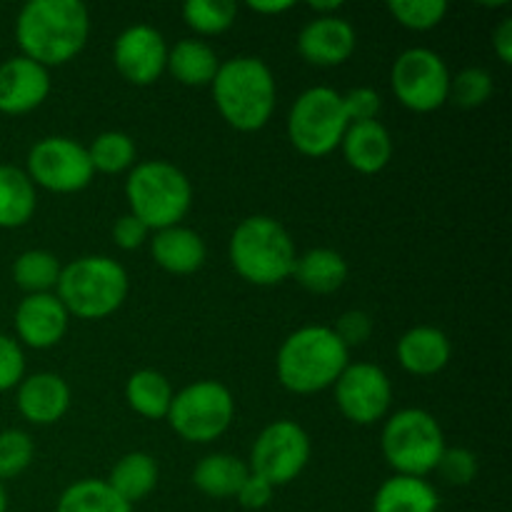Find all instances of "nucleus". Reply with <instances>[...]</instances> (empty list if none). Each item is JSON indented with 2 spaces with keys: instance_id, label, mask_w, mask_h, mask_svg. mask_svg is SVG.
Wrapping results in <instances>:
<instances>
[{
  "instance_id": "6ab92c4d",
  "label": "nucleus",
  "mask_w": 512,
  "mask_h": 512,
  "mask_svg": "<svg viewBox=\"0 0 512 512\" xmlns=\"http://www.w3.org/2000/svg\"><path fill=\"white\" fill-rule=\"evenodd\" d=\"M395 353L405 373L430 378L448 368L453 360V343L445 330L433 328V325H415L400 335Z\"/></svg>"
},
{
  "instance_id": "79ce46f5",
  "label": "nucleus",
  "mask_w": 512,
  "mask_h": 512,
  "mask_svg": "<svg viewBox=\"0 0 512 512\" xmlns=\"http://www.w3.org/2000/svg\"><path fill=\"white\" fill-rule=\"evenodd\" d=\"M493 50L500 63H512V18H503L493 30Z\"/></svg>"
},
{
  "instance_id": "c85d7f7f",
  "label": "nucleus",
  "mask_w": 512,
  "mask_h": 512,
  "mask_svg": "<svg viewBox=\"0 0 512 512\" xmlns=\"http://www.w3.org/2000/svg\"><path fill=\"white\" fill-rule=\"evenodd\" d=\"M55 512H133L105 480L83 478L60 493Z\"/></svg>"
},
{
  "instance_id": "c03bdc74",
  "label": "nucleus",
  "mask_w": 512,
  "mask_h": 512,
  "mask_svg": "<svg viewBox=\"0 0 512 512\" xmlns=\"http://www.w3.org/2000/svg\"><path fill=\"white\" fill-rule=\"evenodd\" d=\"M308 8L315 13L313 18H318V15H338L343 3H308Z\"/></svg>"
},
{
  "instance_id": "aec40b11",
  "label": "nucleus",
  "mask_w": 512,
  "mask_h": 512,
  "mask_svg": "<svg viewBox=\"0 0 512 512\" xmlns=\"http://www.w3.org/2000/svg\"><path fill=\"white\" fill-rule=\"evenodd\" d=\"M343 158L355 173L360 175H378L393 160V135L380 120H368V123H350L343 135Z\"/></svg>"
},
{
  "instance_id": "7c9ffc66",
  "label": "nucleus",
  "mask_w": 512,
  "mask_h": 512,
  "mask_svg": "<svg viewBox=\"0 0 512 512\" xmlns=\"http://www.w3.org/2000/svg\"><path fill=\"white\" fill-rule=\"evenodd\" d=\"M85 148H88L93 170L103 175L130 173L135 158H138L135 140L128 133H123V130H105V133L95 135L93 143L85 145Z\"/></svg>"
},
{
  "instance_id": "f704fd0d",
  "label": "nucleus",
  "mask_w": 512,
  "mask_h": 512,
  "mask_svg": "<svg viewBox=\"0 0 512 512\" xmlns=\"http://www.w3.org/2000/svg\"><path fill=\"white\" fill-rule=\"evenodd\" d=\"M388 13L398 20L403 28L425 33V30L438 28L448 15L445 0H393L388 3Z\"/></svg>"
},
{
  "instance_id": "dca6fc26",
  "label": "nucleus",
  "mask_w": 512,
  "mask_h": 512,
  "mask_svg": "<svg viewBox=\"0 0 512 512\" xmlns=\"http://www.w3.org/2000/svg\"><path fill=\"white\" fill-rule=\"evenodd\" d=\"M358 33L343 15H318L298 33V53L305 63L335 68L353 58Z\"/></svg>"
},
{
  "instance_id": "f257e3e1",
  "label": "nucleus",
  "mask_w": 512,
  "mask_h": 512,
  "mask_svg": "<svg viewBox=\"0 0 512 512\" xmlns=\"http://www.w3.org/2000/svg\"><path fill=\"white\" fill-rule=\"evenodd\" d=\"M88 38L90 13L80 0H30L15 18L20 55L48 70L78 58Z\"/></svg>"
},
{
  "instance_id": "7ed1b4c3",
  "label": "nucleus",
  "mask_w": 512,
  "mask_h": 512,
  "mask_svg": "<svg viewBox=\"0 0 512 512\" xmlns=\"http://www.w3.org/2000/svg\"><path fill=\"white\" fill-rule=\"evenodd\" d=\"M350 363V350L330 325H305L280 343L275 373L293 395H315L333 388Z\"/></svg>"
},
{
  "instance_id": "e433bc0d",
  "label": "nucleus",
  "mask_w": 512,
  "mask_h": 512,
  "mask_svg": "<svg viewBox=\"0 0 512 512\" xmlns=\"http://www.w3.org/2000/svg\"><path fill=\"white\" fill-rule=\"evenodd\" d=\"M25 378L23 345L13 335L0 333V393H10Z\"/></svg>"
},
{
  "instance_id": "a18cd8bd",
  "label": "nucleus",
  "mask_w": 512,
  "mask_h": 512,
  "mask_svg": "<svg viewBox=\"0 0 512 512\" xmlns=\"http://www.w3.org/2000/svg\"><path fill=\"white\" fill-rule=\"evenodd\" d=\"M0 512H8V490H5V483H0Z\"/></svg>"
},
{
  "instance_id": "6e6552de",
  "label": "nucleus",
  "mask_w": 512,
  "mask_h": 512,
  "mask_svg": "<svg viewBox=\"0 0 512 512\" xmlns=\"http://www.w3.org/2000/svg\"><path fill=\"white\" fill-rule=\"evenodd\" d=\"M350 120L343 95L328 85H313L293 100L288 113V140L305 158H325L340 148Z\"/></svg>"
},
{
  "instance_id": "412c9836",
  "label": "nucleus",
  "mask_w": 512,
  "mask_h": 512,
  "mask_svg": "<svg viewBox=\"0 0 512 512\" xmlns=\"http://www.w3.org/2000/svg\"><path fill=\"white\" fill-rule=\"evenodd\" d=\"M150 255L155 265L170 275H193L198 273L208 258L205 240L185 225H173L153 233L150 240Z\"/></svg>"
},
{
  "instance_id": "cd10ccee",
  "label": "nucleus",
  "mask_w": 512,
  "mask_h": 512,
  "mask_svg": "<svg viewBox=\"0 0 512 512\" xmlns=\"http://www.w3.org/2000/svg\"><path fill=\"white\" fill-rule=\"evenodd\" d=\"M173 395L175 390L170 380L153 368L135 370L125 383V403L135 415L145 420L168 418Z\"/></svg>"
},
{
  "instance_id": "ddd939ff",
  "label": "nucleus",
  "mask_w": 512,
  "mask_h": 512,
  "mask_svg": "<svg viewBox=\"0 0 512 512\" xmlns=\"http://www.w3.org/2000/svg\"><path fill=\"white\" fill-rule=\"evenodd\" d=\"M340 415L353 425H375L393 408V380L375 363H348L333 385Z\"/></svg>"
},
{
  "instance_id": "2eb2a0df",
  "label": "nucleus",
  "mask_w": 512,
  "mask_h": 512,
  "mask_svg": "<svg viewBox=\"0 0 512 512\" xmlns=\"http://www.w3.org/2000/svg\"><path fill=\"white\" fill-rule=\"evenodd\" d=\"M70 315L55 293L25 295L13 315L15 340L25 348L48 350L65 338Z\"/></svg>"
},
{
  "instance_id": "9b49d317",
  "label": "nucleus",
  "mask_w": 512,
  "mask_h": 512,
  "mask_svg": "<svg viewBox=\"0 0 512 512\" xmlns=\"http://www.w3.org/2000/svg\"><path fill=\"white\" fill-rule=\"evenodd\" d=\"M25 173L35 188L55 195H73L88 188L95 178L88 148L68 135H48L40 138L28 150Z\"/></svg>"
},
{
  "instance_id": "1a4fd4ad",
  "label": "nucleus",
  "mask_w": 512,
  "mask_h": 512,
  "mask_svg": "<svg viewBox=\"0 0 512 512\" xmlns=\"http://www.w3.org/2000/svg\"><path fill=\"white\" fill-rule=\"evenodd\" d=\"M185 443L208 445L223 438L235 420L233 390L220 380H198L173 395L168 418Z\"/></svg>"
},
{
  "instance_id": "c756f323",
  "label": "nucleus",
  "mask_w": 512,
  "mask_h": 512,
  "mask_svg": "<svg viewBox=\"0 0 512 512\" xmlns=\"http://www.w3.org/2000/svg\"><path fill=\"white\" fill-rule=\"evenodd\" d=\"M60 265L58 255H53L50 250L33 248L23 250L18 258L13 260V280L25 295H43V293H55L60 280Z\"/></svg>"
},
{
  "instance_id": "39448f33",
  "label": "nucleus",
  "mask_w": 512,
  "mask_h": 512,
  "mask_svg": "<svg viewBox=\"0 0 512 512\" xmlns=\"http://www.w3.org/2000/svg\"><path fill=\"white\" fill-rule=\"evenodd\" d=\"M130 293L128 270L110 255H83L60 270L58 295L70 318L105 320L123 308Z\"/></svg>"
},
{
  "instance_id": "f3484780",
  "label": "nucleus",
  "mask_w": 512,
  "mask_h": 512,
  "mask_svg": "<svg viewBox=\"0 0 512 512\" xmlns=\"http://www.w3.org/2000/svg\"><path fill=\"white\" fill-rule=\"evenodd\" d=\"M50 90H53L50 70L25 55H13L0 63V113L3 115L33 113L48 100Z\"/></svg>"
},
{
  "instance_id": "ea45409f",
  "label": "nucleus",
  "mask_w": 512,
  "mask_h": 512,
  "mask_svg": "<svg viewBox=\"0 0 512 512\" xmlns=\"http://www.w3.org/2000/svg\"><path fill=\"white\" fill-rule=\"evenodd\" d=\"M150 230L143 220L135 218L133 213L120 215L113 223V243L118 245L120 250H138L148 243Z\"/></svg>"
},
{
  "instance_id": "2f4dec72",
  "label": "nucleus",
  "mask_w": 512,
  "mask_h": 512,
  "mask_svg": "<svg viewBox=\"0 0 512 512\" xmlns=\"http://www.w3.org/2000/svg\"><path fill=\"white\" fill-rule=\"evenodd\" d=\"M238 5L233 0H188L183 5V20L198 35H223L233 28Z\"/></svg>"
},
{
  "instance_id": "bb28decb",
  "label": "nucleus",
  "mask_w": 512,
  "mask_h": 512,
  "mask_svg": "<svg viewBox=\"0 0 512 512\" xmlns=\"http://www.w3.org/2000/svg\"><path fill=\"white\" fill-rule=\"evenodd\" d=\"M158 480V460L150 453H143V450H133V453H125L123 458L113 465V470H110V475L105 478V483H108L125 503L135 505L140 503V500L148 498V495L158 488Z\"/></svg>"
},
{
  "instance_id": "393cba45",
  "label": "nucleus",
  "mask_w": 512,
  "mask_h": 512,
  "mask_svg": "<svg viewBox=\"0 0 512 512\" xmlns=\"http://www.w3.org/2000/svg\"><path fill=\"white\" fill-rule=\"evenodd\" d=\"M248 475V463L240 460L238 455L213 453L198 460L190 480H193V485L205 495V498L228 500L238 495L240 485L245 483Z\"/></svg>"
},
{
  "instance_id": "58836bf2",
  "label": "nucleus",
  "mask_w": 512,
  "mask_h": 512,
  "mask_svg": "<svg viewBox=\"0 0 512 512\" xmlns=\"http://www.w3.org/2000/svg\"><path fill=\"white\" fill-rule=\"evenodd\" d=\"M330 328H333V333L338 335L340 343L350 350L363 345L365 340L373 335V318H370L365 310H345V313L340 315V318L335 320V325H330Z\"/></svg>"
},
{
  "instance_id": "20e7f679",
  "label": "nucleus",
  "mask_w": 512,
  "mask_h": 512,
  "mask_svg": "<svg viewBox=\"0 0 512 512\" xmlns=\"http://www.w3.org/2000/svg\"><path fill=\"white\" fill-rule=\"evenodd\" d=\"M230 265L250 285L273 288L293 278L295 250L293 235L273 215H250L235 225L228 245Z\"/></svg>"
},
{
  "instance_id": "4468645a",
  "label": "nucleus",
  "mask_w": 512,
  "mask_h": 512,
  "mask_svg": "<svg viewBox=\"0 0 512 512\" xmlns=\"http://www.w3.org/2000/svg\"><path fill=\"white\" fill-rule=\"evenodd\" d=\"M168 43L153 25H130L115 38L113 65L123 80L138 88L158 83L168 65Z\"/></svg>"
},
{
  "instance_id": "5701e85b",
  "label": "nucleus",
  "mask_w": 512,
  "mask_h": 512,
  "mask_svg": "<svg viewBox=\"0 0 512 512\" xmlns=\"http://www.w3.org/2000/svg\"><path fill=\"white\" fill-rule=\"evenodd\" d=\"M440 495L428 478L390 475L373 495V512H438Z\"/></svg>"
},
{
  "instance_id": "72a5a7b5",
  "label": "nucleus",
  "mask_w": 512,
  "mask_h": 512,
  "mask_svg": "<svg viewBox=\"0 0 512 512\" xmlns=\"http://www.w3.org/2000/svg\"><path fill=\"white\" fill-rule=\"evenodd\" d=\"M493 93V75L485 68H480V65L463 68L458 75H453V80H450V100H453L458 108H480V105H485L493 98Z\"/></svg>"
},
{
  "instance_id": "473e14b6",
  "label": "nucleus",
  "mask_w": 512,
  "mask_h": 512,
  "mask_svg": "<svg viewBox=\"0 0 512 512\" xmlns=\"http://www.w3.org/2000/svg\"><path fill=\"white\" fill-rule=\"evenodd\" d=\"M35 443L20 428L0 430V483L15 480L33 465Z\"/></svg>"
},
{
  "instance_id": "a19ab883",
  "label": "nucleus",
  "mask_w": 512,
  "mask_h": 512,
  "mask_svg": "<svg viewBox=\"0 0 512 512\" xmlns=\"http://www.w3.org/2000/svg\"><path fill=\"white\" fill-rule=\"evenodd\" d=\"M273 493H275L273 485L265 483L263 478H258V475L250 473L248 478H245V483L240 485L235 500H238L245 510H263V508H268L270 500H273Z\"/></svg>"
},
{
  "instance_id": "a878e982",
  "label": "nucleus",
  "mask_w": 512,
  "mask_h": 512,
  "mask_svg": "<svg viewBox=\"0 0 512 512\" xmlns=\"http://www.w3.org/2000/svg\"><path fill=\"white\" fill-rule=\"evenodd\" d=\"M38 188L18 165H0V228L15 230L33 220Z\"/></svg>"
},
{
  "instance_id": "c9c22d12",
  "label": "nucleus",
  "mask_w": 512,
  "mask_h": 512,
  "mask_svg": "<svg viewBox=\"0 0 512 512\" xmlns=\"http://www.w3.org/2000/svg\"><path fill=\"white\" fill-rule=\"evenodd\" d=\"M435 473H438L448 485L465 488V485H470L478 478V458H475L473 450L468 448H445V453L440 455Z\"/></svg>"
},
{
  "instance_id": "b1692460",
  "label": "nucleus",
  "mask_w": 512,
  "mask_h": 512,
  "mask_svg": "<svg viewBox=\"0 0 512 512\" xmlns=\"http://www.w3.org/2000/svg\"><path fill=\"white\" fill-rule=\"evenodd\" d=\"M220 58L213 50V45H208L200 38H183L168 50V70L180 85L185 88H203L210 85L218 75Z\"/></svg>"
},
{
  "instance_id": "9d476101",
  "label": "nucleus",
  "mask_w": 512,
  "mask_h": 512,
  "mask_svg": "<svg viewBox=\"0 0 512 512\" xmlns=\"http://www.w3.org/2000/svg\"><path fill=\"white\" fill-rule=\"evenodd\" d=\"M310 455H313V443L303 425L288 418L273 420L253 440L248 468L273 488H283L303 475Z\"/></svg>"
},
{
  "instance_id": "423d86ee",
  "label": "nucleus",
  "mask_w": 512,
  "mask_h": 512,
  "mask_svg": "<svg viewBox=\"0 0 512 512\" xmlns=\"http://www.w3.org/2000/svg\"><path fill=\"white\" fill-rule=\"evenodd\" d=\"M128 213L143 220L150 233L173 228L193 208V183L178 165L168 160H143L125 178Z\"/></svg>"
},
{
  "instance_id": "37998d69",
  "label": "nucleus",
  "mask_w": 512,
  "mask_h": 512,
  "mask_svg": "<svg viewBox=\"0 0 512 512\" xmlns=\"http://www.w3.org/2000/svg\"><path fill=\"white\" fill-rule=\"evenodd\" d=\"M248 8L253 10V13H260V15H280V13H288V10H293V3H283V0H250Z\"/></svg>"
},
{
  "instance_id": "4c0bfd02",
  "label": "nucleus",
  "mask_w": 512,
  "mask_h": 512,
  "mask_svg": "<svg viewBox=\"0 0 512 512\" xmlns=\"http://www.w3.org/2000/svg\"><path fill=\"white\" fill-rule=\"evenodd\" d=\"M343 95V108L350 123H368V120H378L380 110H383V98L378 90L360 85V88L348 90Z\"/></svg>"
},
{
  "instance_id": "a211bd4d",
  "label": "nucleus",
  "mask_w": 512,
  "mask_h": 512,
  "mask_svg": "<svg viewBox=\"0 0 512 512\" xmlns=\"http://www.w3.org/2000/svg\"><path fill=\"white\" fill-rule=\"evenodd\" d=\"M70 403H73V390L68 380L58 373H33L25 375L15 388V405L23 420L30 425H55L68 415Z\"/></svg>"
},
{
  "instance_id": "f8f14e48",
  "label": "nucleus",
  "mask_w": 512,
  "mask_h": 512,
  "mask_svg": "<svg viewBox=\"0 0 512 512\" xmlns=\"http://www.w3.org/2000/svg\"><path fill=\"white\" fill-rule=\"evenodd\" d=\"M450 75L443 55L430 48H408L393 60L390 85L403 108L433 113L450 100Z\"/></svg>"
},
{
  "instance_id": "0eeeda50",
  "label": "nucleus",
  "mask_w": 512,
  "mask_h": 512,
  "mask_svg": "<svg viewBox=\"0 0 512 512\" xmlns=\"http://www.w3.org/2000/svg\"><path fill=\"white\" fill-rule=\"evenodd\" d=\"M445 433L438 418L423 408H403L388 415L380 433V450L395 475L428 478L445 453Z\"/></svg>"
},
{
  "instance_id": "f03ea898",
  "label": "nucleus",
  "mask_w": 512,
  "mask_h": 512,
  "mask_svg": "<svg viewBox=\"0 0 512 512\" xmlns=\"http://www.w3.org/2000/svg\"><path fill=\"white\" fill-rule=\"evenodd\" d=\"M210 90L220 118L238 133H258L275 113V75L270 65L255 55H235L220 63Z\"/></svg>"
},
{
  "instance_id": "4be33fe9",
  "label": "nucleus",
  "mask_w": 512,
  "mask_h": 512,
  "mask_svg": "<svg viewBox=\"0 0 512 512\" xmlns=\"http://www.w3.org/2000/svg\"><path fill=\"white\" fill-rule=\"evenodd\" d=\"M348 260L333 248H313L298 255L293 280L313 295H333L348 280Z\"/></svg>"
}]
</instances>
